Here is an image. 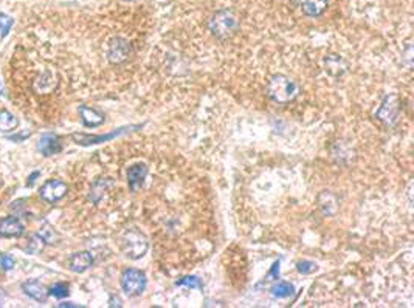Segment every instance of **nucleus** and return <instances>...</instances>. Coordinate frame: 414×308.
I'll use <instances>...</instances> for the list:
<instances>
[{
    "label": "nucleus",
    "instance_id": "obj_1",
    "mask_svg": "<svg viewBox=\"0 0 414 308\" xmlns=\"http://www.w3.org/2000/svg\"><path fill=\"white\" fill-rule=\"evenodd\" d=\"M298 84L285 74H275L267 84V95L278 104H287L298 95Z\"/></svg>",
    "mask_w": 414,
    "mask_h": 308
},
{
    "label": "nucleus",
    "instance_id": "obj_2",
    "mask_svg": "<svg viewBox=\"0 0 414 308\" xmlns=\"http://www.w3.org/2000/svg\"><path fill=\"white\" fill-rule=\"evenodd\" d=\"M148 239L138 229H129L123 236V249L126 256L132 260H138L148 251Z\"/></svg>",
    "mask_w": 414,
    "mask_h": 308
},
{
    "label": "nucleus",
    "instance_id": "obj_3",
    "mask_svg": "<svg viewBox=\"0 0 414 308\" xmlns=\"http://www.w3.org/2000/svg\"><path fill=\"white\" fill-rule=\"evenodd\" d=\"M146 284H148L146 274L140 270L129 268L124 270L121 274V288L129 297L141 296L143 291L146 290Z\"/></svg>",
    "mask_w": 414,
    "mask_h": 308
},
{
    "label": "nucleus",
    "instance_id": "obj_4",
    "mask_svg": "<svg viewBox=\"0 0 414 308\" xmlns=\"http://www.w3.org/2000/svg\"><path fill=\"white\" fill-rule=\"evenodd\" d=\"M236 27H238V19L228 10L219 11L209 19V30L217 37H225L228 34H231L236 30Z\"/></svg>",
    "mask_w": 414,
    "mask_h": 308
},
{
    "label": "nucleus",
    "instance_id": "obj_5",
    "mask_svg": "<svg viewBox=\"0 0 414 308\" xmlns=\"http://www.w3.org/2000/svg\"><path fill=\"white\" fill-rule=\"evenodd\" d=\"M67 194V185L61 180H48L39 189V195L47 203H56Z\"/></svg>",
    "mask_w": 414,
    "mask_h": 308
},
{
    "label": "nucleus",
    "instance_id": "obj_6",
    "mask_svg": "<svg viewBox=\"0 0 414 308\" xmlns=\"http://www.w3.org/2000/svg\"><path fill=\"white\" fill-rule=\"evenodd\" d=\"M129 127H123L113 130L111 133H106V135H86V133H73L72 138L75 139V143H78L81 146H90V144H98V143H104V141H111L113 138H116L118 135H121L123 132H126Z\"/></svg>",
    "mask_w": 414,
    "mask_h": 308
},
{
    "label": "nucleus",
    "instance_id": "obj_7",
    "mask_svg": "<svg viewBox=\"0 0 414 308\" xmlns=\"http://www.w3.org/2000/svg\"><path fill=\"white\" fill-rule=\"evenodd\" d=\"M146 175H148L146 164L138 163V164L131 166L129 171H128V185H129V189L132 190V192H137V190L143 186Z\"/></svg>",
    "mask_w": 414,
    "mask_h": 308
},
{
    "label": "nucleus",
    "instance_id": "obj_8",
    "mask_svg": "<svg viewBox=\"0 0 414 308\" xmlns=\"http://www.w3.org/2000/svg\"><path fill=\"white\" fill-rule=\"evenodd\" d=\"M38 151L40 154H44L45 156L50 155H55L59 154L62 151V143L56 135H52V133H47L40 139H39V144H38Z\"/></svg>",
    "mask_w": 414,
    "mask_h": 308
},
{
    "label": "nucleus",
    "instance_id": "obj_9",
    "mask_svg": "<svg viewBox=\"0 0 414 308\" xmlns=\"http://www.w3.org/2000/svg\"><path fill=\"white\" fill-rule=\"evenodd\" d=\"M23 232V224L16 217H5L0 220V237H19Z\"/></svg>",
    "mask_w": 414,
    "mask_h": 308
},
{
    "label": "nucleus",
    "instance_id": "obj_10",
    "mask_svg": "<svg viewBox=\"0 0 414 308\" xmlns=\"http://www.w3.org/2000/svg\"><path fill=\"white\" fill-rule=\"evenodd\" d=\"M22 290L23 293L30 296L33 301H38V302H45L47 301V296H48V290L40 284L38 280H27L22 284Z\"/></svg>",
    "mask_w": 414,
    "mask_h": 308
},
{
    "label": "nucleus",
    "instance_id": "obj_11",
    "mask_svg": "<svg viewBox=\"0 0 414 308\" xmlns=\"http://www.w3.org/2000/svg\"><path fill=\"white\" fill-rule=\"evenodd\" d=\"M94 265V257H92L90 253L87 251H81V253H76L70 257V262L69 266L73 273H84L87 271L90 266Z\"/></svg>",
    "mask_w": 414,
    "mask_h": 308
},
{
    "label": "nucleus",
    "instance_id": "obj_12",
    "mask_svg": "<svg viewBox=\"0 0 414 308\" xmlns=\"http://www.w3.org/2000/svg\"><path fill=\"white\" fill-rule=\"evenodd\" d=\"M79 116H81V121L86 127H98L101 124L104 122V115L92 109V107L87 105H81L79 107Z\"/></svg>",
    "mask_w": 414,
    "mask_h": 308
},
{
    "label": "nucleus",
    "instance_id": "obj_13",
    "mask_svg": "<svg viewBox=\"0 0 414 308\" xmlns=\"http://www.w3.org/2000/svg\"><path fill=\"white\" fill-rule=\"evenodd\" d=\"M301 11L310 16V17H318L327 10L329 0H298Z\"/></svg>",
    "mask_w": 414,
    "mask_h": 308
},
{
    "label": "nucleus",
    "instance_id": "obj_14",
    "mask_svg": "<svg viewBox=\"0 0 414 308\" xmlns=\"http://www.w3.org/2000/svg\"><path fill=\"white\" fill-rule=\"evenodd\" d=\"M129 47L123 39H113L109 47V59L112 62H121L128 57Z\"/></svg>",
    "mask_w": 414,
    "mask_h": 308
},
{
    "label": "nucleus",
    "instance_id": "obj_15",
    "mask_svg": "<svg viewBox=\"0 0 414 308\" xmlns=\"http://www.w3.org/2000/svg\"><path fill=\"white\" fill-rule=\"evenodd\" d=\"M45 243H47V240L40 234H33L27 240L25 251H27L28 254H39V253H42V249L45 248Z\"/></svg>",
    "mask_w": 414,
    "mask_h": 308
},
{
    "label": "nucleus",
    "instance_id": "obj_16",
    "mask_svg": "<svg viewBox=\"0 0 414 308\" xmlns=\"http://www.w3.org/2000/svg\"><path fill=\"white\" fill-rule=\"evenodd\" d=\"M19 126V120L8 110L0 112V132H13Z\"/></svg>",
    "mask_w": 414,
    "mask_h": 308
},
{
    "label": "nucleus",
    "instance_id": "obj_17",
    "mask_svg": "<svg viewBox=\"0 0 414 308\" xmlns=\"http://www.w3.org/2000/svg\"><path fill=\"white\" fill-rule=\"evenodd\" d=\"M293 291H295V287L292 284H289V282H278V284H275L272 287V294L275 297H280V299L292 296Z\"/></svg>",
    "mask_w": 414,
    "mask_h": 308
},
{
    "label": "nucleus",
    "instance_id": "obj_18",
    "mask_svg": "<svg viewBox=\"0 0 414 308\" xmlns=\"http://www.w3.org/2000/svg\"><path fill=\"white\" fill-rule=\"evenodd\" d=\"M69 287H67V284H62V282H59V284H55L53 287H50L48 290V294H52L57 299H62V297H67L69 296Z\"/></svg>",
    "mask_w": 414,
    "mask_h": 308
},
{
    "label": "nucleus",
    "instance_id": "obj_19",
    "mask_svg": "<svg viewBox=\"0 0 414 308\" xmlns=\"http://www.w3.org/2000/svg\"><path fill=\"white\" fill-rule=\"evenodd\" d=\"M175 285H177V287H191V288H199V290L204 288V285H202L200 279L194 277V276L182 277L180 280H177V282H175Z\"/></svg>",
    "mask_w": 414,
    "mask_h": 308
},
{
    "label": "nucleus",
    "instance_id": "obj_20",
    "mask_svg": "<svg viewBox=\"0 0 414 308\" xmlns=\"http://www.w3.org/2000/svg\"><path fill=\"white\" fill-rule=\"evenodd\" d=\"M11 27H13V19L10 17V16L0 13V31H2L3 37L8 34V33H10Z\"/></svg>",
    "mask_w": 414,
    "mask_h": 308
},
{
    "label": "nucleus",
    "instance_id": "obj_21",
    "mask_svg": "<svg viewBox=\"0 0 414 308\" xmlns=\"http://www.w3.org/2000/svg\"><path fill=\"white\" fill-rule=\"evenodd\" d=\"M297 268H298V271L301 274H310V273H314L317 270V265L314 262H310V260H302V262H300L297 265Z\"/></svg>",
    "mask_w": 414,
    "mask_h": 308
},
{
    "label": "nucleus",
    "instance_id": "obj_22",
    "mask_svg": "<svg viewBox=\"0 0 414 308\" xmlns=\"http://www.w3.org/2000/svg\"><path fill=\"white\" fill-rule=\"evenodd\" d=\"M0 263H2V268L3 270H11L13 266H14V260H13V257L11 256H8V254H3L2 257H0Z\"/></svg>",
    "mask_w": 414,
    "mask_h": 308
},
{
    "label": "nucleus",
    "instance_id": "obj_23",
    "mask_svg": "<svg viewBox=\"0 0 414 308\" xmlns=\"http://www.w3.org/2000/svg\"><path fill=\"white\" fill-rule=\"evenodd\" d=\"M275 277V279H278L280 277V262H275L273 263V266H272V270H270V273H268V277Z\"/></svg>",
    "mask_w": 414,
    "mask_h": 308
},
{
    "label": "nucleus",
    "instance_id": "obj_24",
    "mask_svg": "<svg viewBox=\"0 0 414 308\" xmlns=\"http://www.w3.org/2000/svg\"><path fill=\"white\" fill-rule=\"evenodd\" d=\"M5 299H6V294H5V291L0 288V307H2L3 304H5Z\"/></svg>",
    "mask_w": 414,
    "mask_h": 308
},
{
    "label": "nucleus",
    "instance_id": "obj_25",
    "mask_svg": "<svg viewBox=\"0 0 414 308\" xmlns=\"http://www.w3.org/2000/svg\"><path fill=\"white\" fill-rule=\"evenodd\" d=\"M36 177H39V172H33V175L30 177V181H28V185H30V186L33 185V181H35V178H36Z\"/></svg>",
    "mask_w": 414,
    "mask_h": 308
},
{
    "label": "nucleus",
    "instance_id": "obj_26",
    "mask_svg": "<svg viewBox=\"0 0 414 308\" xmlns=\"http://www.w3.org/2000/svg\"><path fill=\"white\" fill-rule=\"evenodd\" d=\"M57 307H78V305H75V304H70V302H65V304H59Z\"/></svg>",
    "mask_w": 414,
    "mask_h": 308
},
{
    "label": "nucleus",
    "instance_id": "obj_27",
    "mask_svg": "<svg viewBox=\"0 0 414 308\" xmlns=\"http://www.w3.org/2000/svg\"><path fill=\"white\" fill-rule=\"evenodd\" d=\"M0 95H3V87H2V82H0Z\"/></svg>",
    "mask_w": 414,
    "mask_h": 308
}]
</instances>
